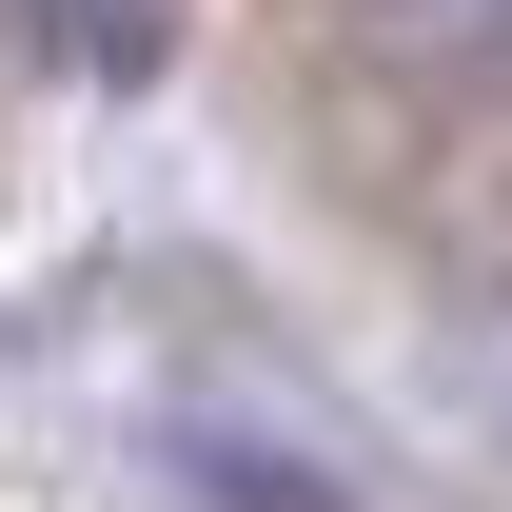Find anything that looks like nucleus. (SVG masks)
Masks as SVG:
<instances>
[{
    "instance_id": "nucleus-1",
    "label": "nucleus",
    "mask_w": 512,
    "mask_h": 512,
    "mask_svg": "<svg viewBox=\"0 0 512 512\" xmlns=\"http://www.w3.org/2000/svg\"><path fill=\"white\" fill-rule=\"evenodd\" d=\"M335 40L434 119H512V0H335Z\"/></svg>"
},
{
    "instance_id": "nucleus-2",
    "label": "nucleus",
    "mask_w": 512,
    "mask_h": 512,
    "mask_svg": "<svg viewBox=\"0 0 512 512\" xmlns=\"http://www.w3.org/2000/svg\"><path fill=\"white\" fill-rule=\"evenodd\" d=\"M158 473H178L197 512H355L316 473V453H276V434H237V414H178V434H158Z\"/></svg>"
},
{
    "instance_id": "nucleus-3",
    "label": "nucleus",
    "mask_w": 512,
    "mask_h": 512,
    "mask_svg": "<svg viewBox=\"0 0 512 512\" xmlns=\"http://www.w3.org/2000/svg\"><path fill=\"white\" fill-rule=\"evenodd\" d=\"M40 40L79 79H158V0H40Z\"/></svg>"
}]
</instances>
